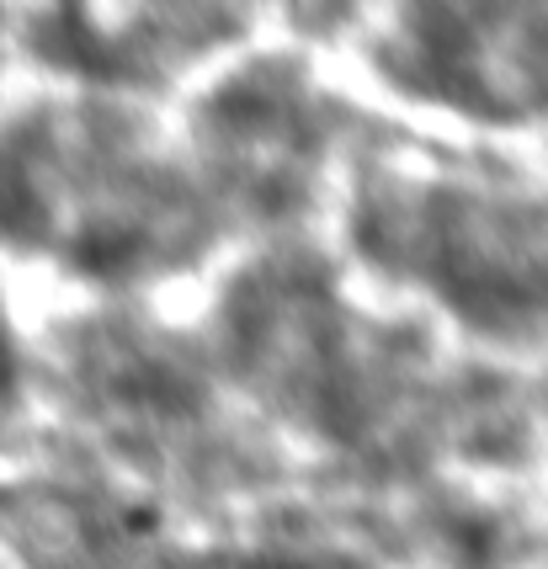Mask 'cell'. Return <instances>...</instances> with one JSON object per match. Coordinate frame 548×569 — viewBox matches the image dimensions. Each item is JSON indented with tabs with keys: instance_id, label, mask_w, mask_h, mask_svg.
I'll return each instance as SVG.
<instances>
[{
	"instance_id": "cell-2",
	"label": "cell",
	"mask_w": 548,
	"mask_h": 569,
	"mask_svg": "<svg viewBox=\"0 0 548 569\" xmlns=\"http://www.w3.org/2000/svg\"><path fill=\"white\" fill-rule=\"evenodd\" d=\"M128 532H155V511H128Z\"/></svg>"
},
{
	"instance_id": "cell-1",
	"label": "cell",
	"mask_w": 548,
	"mask_h": 569,
	"mask_svg": "<svg viewBox=\"0 0 548 569\" xmlns=\"http://www.w3.org/2000/svg\"><path fill=\"white\" fill-rule=\"evenodd\" d=\"M76 261L86 267V272L112 277V272H123L128 261H133V240H128V234H91V240L76 250Z\"/></svg>"
}]
</instances>
